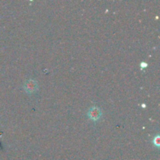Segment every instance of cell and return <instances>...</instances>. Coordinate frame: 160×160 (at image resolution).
Masks as SVG:
<instances>
[{
    "mask_svg": "<svg viewBox=\"0 0 160 160\" xmlns=\"http://www.w3.org/2000/svg\"><path fill=\"white\" fill-rule=\"evenodd\" d=\"M154 144L156 145H157V146H159V136H158V137H156V138H155Z\"/></svg>",
    "mask_w": 160,
    "mask_h": 160,
    "instance_id": "obj_3",
    "label": "cell"
},
{
    "mask_svg": "<svg viewBox=\"0 0 160 160\" xmlns=\"http://www.w3.org/2000/svg\"><path fill=\"white\" fill-rule=\"evenodd\" d=\"M37 83H36L35 81H33V80H30V81H27L24 85V89L28 93H33V92L37 90Z\"/></svg>",
    "mask_w": 160,
    "mask_h": 160,
    "instance_id": "obj_2",
    "label": "cell"
},
{
    "mask_svg": "<svg viewBox=\"0 0 160 160\" xmlns=\"http://www.w3.org/2000/svg\"><path fill=\"white\" fill-rule=\"evenodd\" d=\"M102 116V111L98 107H92L88 112V117L92 120H98Z\"/></svg>",
    "mask_w": 160,
    "mask_h": 160,
    "instance_id": "obj_1",
    "label": "cell"
}]
</instances>
